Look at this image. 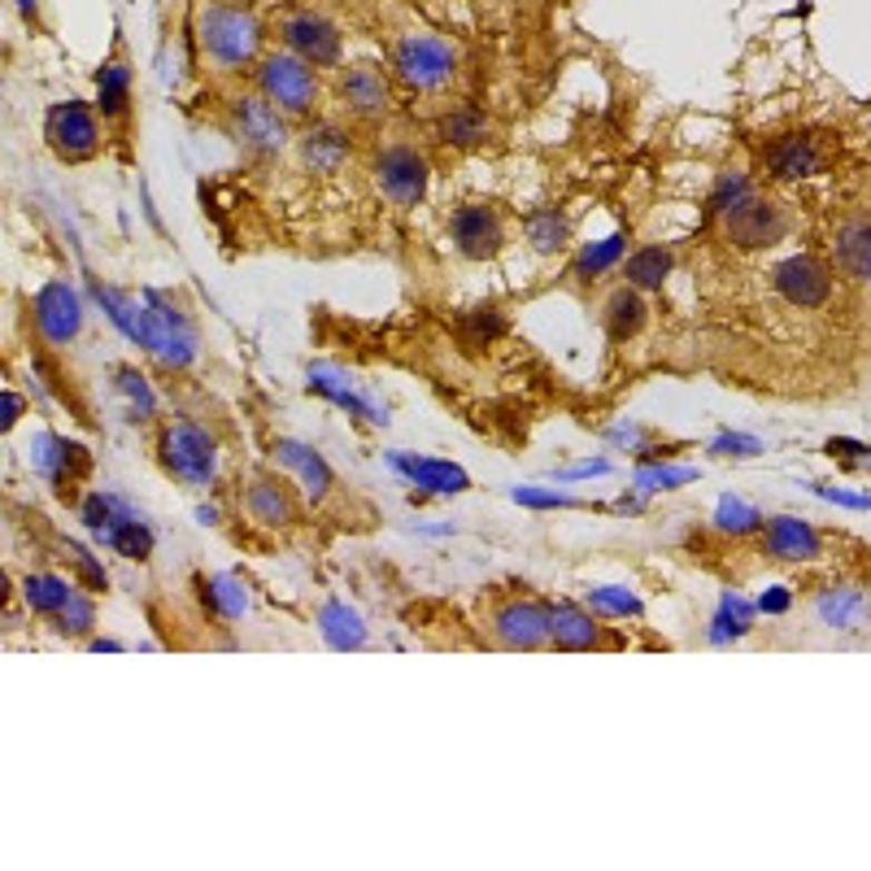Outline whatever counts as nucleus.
I'll return each mask as SVG.
<instances>
[{
	"label": "nucleus",
	"mask_w": 871,
	"mask_h": 871,
	"mask_svg": "<svg viewBox=\"0 0 871 871\" xmlns=\"http://www.w3.org/2000/svg\"><path fill=\"white\" fill-rule=\"evenodd\" d=\"M671 266H675L671 249L645 245V249H636V254L627 257V266H623V279H627L632 288H641V293H654V288H663V284H666Z\"/></svg>",
	"instance_id": "nucleus-32"
},
{
	"label": "nucleus",
	"mask_w": 871,
	"mask_h": 871,
	"mask_svg": "<svg viewBox=\"0 0 871 871\" xmlns=\"http://www.w3.org/2000/svg\"><path fill=\"white\" fill-rule=\"evenodd\" d=\"M436 136H441L445 145H454V149H475V145L488 140V118H484L479 109L462 105V109L445 113V118L436 122Z\"/></svg>",
	"instance_id": "nucleus-33"
},
{
	"label": "nucleus",
	"mask_w": 871,
	"mask_h": 871,
	"mask_svg": "<svg viewBox=\"0 0 871 871\" xmlns=\"http://www.w3.org/2000/svg\"><path fill=\"white\" fill-rule=\"evenodd\" d=\"M44 136H49V149L61 161H88V157H97V149H101L97 113L79 101L52 105L49 122H44Z\"/></svg>",
	"instance_id": "nucleus-8"
},
{
	"label": "nucleus",
	"mask_w": 871,
	"mask_h": 871,
	"mask_svg": "<svg viewBox=\"0 0 871 871\" xmlns=\"http://www.w3.org/2000/svg\"><path fill=\"white\" fill-rule=\"evenodd\" d=\"M771 284L775 293L798 309H820L828 297H832V270L828 261L815 254H798V257H784L775 270H771Z\"/></svg>",
	"instance_id": "nucleus-11"
},
{
	"label": "nucleus",
	"mask_w": 871,
	"mask_h": 871,
	"mask_svg": "<svg viewBox=\"0 0 871 871\" xmlns=\"http://www.w3.org/2000/svg\"><path fill=\"white\" fill-rule=\"evenodd\" d=\"M754 197V188H750V179L745 175H736V170H728V175H719L715 188H711V214H728V209H736L741 201H750Z\"/></svg>",
	"instance_id": "nucleus-44"
},
{
	"label": "nucleus",
	"mask_w": 871,
	"mask_h": 871,
	"mask_svg": "<svg viewBox=\"0 0 871 871\" xmlns=\"http://www.w3.org/2000/svg\"><path fill=\"white\" fill-rule=\"evenodd\" d=\"M449 231H454L458 254L471 257V261L497 257L502 254V245H506V227H502L497 209H488V206H462L458 214L449 218Z\"/></svg>",
	"instance_id": "nucleus-15"
},
{
	"label": "nucleus",
	"mask_w": 871,
	"mask_h": 871,
	"mask_svg": "<svg viewBox=\"0 0 871 871\" xmlns=\"http://www.w3.org/2000/svg\"><path fill=\"white\" fill-rule=\"evenodd\" d=\"M257 83H261V97L270 105H279L284 113H309L318 105V70L301 61L297 52H270L257 70Z\"/></svg>",
	"instance_id": "nucleus-4"
},
{
	"label": "nucleus",
	"mask_w": 871,
	"mask_h": 871,
	"mask_svg": "<svg viewBox=\"0 0 871 871\" xmlns=\"http://www.w3.org/2000/svg\"><path fill=\"white\" fill-rule=\"evenodd\" d=\"M18 414H22L18 393H4V427H13V423H18Z\"/></svg>",
	"instance_id": "nucleus-52"
},
{
	"label": "nucleus",
	"mask_w": 871,
	"mask_h": 871,
	"mask_svg": "<svg viewBox=\"0 0 871 871\" xmlns=\"http://www.w3.org/2000/svg\"><path fill=\"white\" fill-rule=\"evenodd\" d=\"M815 493H820L823 502H837V506H845V511H871V497H859V493H841V488H823V484H811Z\"/></svg>",
	"instance_id": "nucleus-50"
},
{
	"label": "nucleus",
	"mask_w": 871,
	"mask_h": 871,
	"mask_svg": "<svg viewBox=\"0 0 871 871\" xmlns=\"http://www.w3.org/2000/svg\"><path fill=\"white\" fill-rule=\"evenodd\" d=\"M309 393L327 397L331 406L349 410L354 418H366L370 427H388V410H384L379 402H370L358 384H354L345 370H336V366H309Z\"/></svg>",
	"instance_id": "nucleus-16"
},
{
	"label": "nucleus",
	"mask_w": 871,
	"mask_h": 871,
	"mask_svg": "<svg viewBox=\"0 0 871 871\" xmlns=\"http://www.w3.org/2000/svg\"><path fill=\"white\" fill-rule=\"evenodd\" d=\"M197 40L214 66L240 70L261 52V22L245 4H206L197 18Z\"/></svg>",
	"instance_id": "nucleus-1"
},
{
	"label": "nucleus",
	"mask_w": 871,
	"mask_h": 871,
	"mask_svg": "<svg viewBox=\"0 0 871 871\" xmlns=\"http://www.w3.org/2000/svg\"><path fill=\"white\" fill-rule=\"evenodd\" d=\"M245 506L254 514L257 523H266V527H288V523H297V502H293V493L279 484V479H257L254 488H249V497H245Z\"/></svg>",
	"instance_id": "nucleus-27"
},
{
	"label": "nucleus",
	"mask_w": 871,
	"mask_h": 871,
	"mask_svg": "<svg viewBox=\"0 0 871 871\" xmlns=\"http://www.w3.org/2000/svg\"><path fill=\"white\" fill-rule=\"evenodd\" d=\"M554 645L558 650H597L602 645V627H597V618L588 615L584 606H575V602H563V606H554Z\"/></svg>",
	"instance_id": "nucleus-25"
},
{
	"label": "nucleus",
	"mask_w": 871,
	"mask_h": 871,
	"mask_svg": "<svg viewBox=\"0 0 871 871\" xmlns=\"http://www.w3.org/2000/svg\"><path fill=\"white\" fill-rule=\"evenodd\" d=\"M145 336H140V349H149L161 366L170 370H188L197 362V331L188 323V314L166 301L161 293H145Z\"/></svg>",
	"instance_id": "nucleus-3"
},
{
	"label": "nucleus",
	"mask_w": 871,
	"mask_h": 871,
	"mask_svg": "<svg viewBox=\"0 0 871 871\" xmlns=\"http://www.w3.org/2000/svg\"><path fill=\"white\" fill-rule=\"evenodd\" d=\"M593 475H611V462L593 458V462H580V466H566V471H558V479H563V484H575V479H593Z\"/></svg>",
	"instance_id": "nucleus-49"
},
{
	"label": "nucleus",
	"mask_w": 871,
	"mask_h": 871,
	"mask_svg": "<svg viewBox=\"0 0 871 871\" xmlns=\"http://www.w3.org/2000/svg\"><path fill=\"white\" fill-rule=\"evenodd\" d=\"M789 606H793V593H789V588H768V593H763V602H759V611H763V615H784Z\"/></svg>",
	"instance_id": "nucleus-51"
},
{
	"label": "nucleus",
	"mask_w": 871,
	"mask_h": 871,
	"mask_svg": "<svg viewBox=\"0 0 871 871\" xmlns=\"http://www.w3.org/2000/svg\"><path fill=\"white\" fill-rule=\"evenodd\" d=\"M623 249H627V240H623L618 231L615 236H606V240H597V245H588L584 254L575 257V275H580V279H597L602 270H611L618 257H623Z\"/></svg>",
	"instance_id": "nucleus-41"
},
{
	"label": "nucleus",
	"mask_w": 871,
	"mask_h": 871,
	"mask_svg": "<svg viewBox=\"0 0 871 871\" xmlns=\"http://www.w3.org/2000/svg\"><path fill=\"white\" fill-rule=\"evenodd\" d=\"M127 97H131V70L122 61H109L101 66V113L105 118H118L127 109Z\"/></svg>",
	"instance_id": "nucleus-40"
},
{
	"label": "nucleus",
	"mask_w": 871,
	"mask_h": 871,
	"mask_svg": "<svg viewBox=\"0 0 871 871\" xmlns=\"http://www.w3.org/2000/svg\"><path fill=\"white\" fill-rule=\"evenodd\" d=\"M113 384H118V393L131 402V418H136V423L154 418L157 393H154V384L140 375V366H118V370H113Z\"/></svg>",
	"instance_id": "nucleus-35"
},
{
	"label": "nucleus",
	"mask_w": 871,
	"mask_h": 871,
	"mask_svg": "<svg viewBox=\"0 0 871 871\" xmlns=\"http://www.w3.org/2000/svg\"><path fill=\"white\" fill-rule=\"evenodd\" d=\"M763 550L780 563H815L823 554V536L798 514H780L768 523V536H763Z\"/></svg>",
	"instance_id": "nucleus-18"
},
{
	"label": "nucleus",
	"mask_w": 871,
	"mask_h": 871,
	"mask_svg": "<svg viewBox=\"0 0 871 871\" xmlns=\"http://www.w3.org/2000/svg\"><path fill=\"white\" fill-rule=\"evenodd\" d=\"M31 466H36V475H44L52 488L70 502L75 488H79V479H83V471H88V449L75 445V441H66V436L40 432L31 441Z\"/></svg>",
	"instance_id": "nucleus-13"
},
{
	"label": "nucleus",
	"mask_w": 871,
	"mask_h": 871,
	"mask_svg": "<svg viewBox=\"0 0 871 871\" xmlns=\"http://www.w3.org/2000/svg\"><path fill=\"white\" fill-rule=\"evenodd\" d=\"M18 9H22L27 18H31V13H36V0H18Z\"/></svg>",
	"instance_id": "nucleus-55"
},
{
	"label": "nucleus",
	"mask_w": 871,
	"mask_h": 871,
	"mask_svg": "<svg viewBox=\"0 0 871 871\" xmlns=\"http://www.w3.org/2000/svg\"><path fill=\"white\" fill-rule=\"evenodd\" d=\"M157 458L166 466V475L192 484V488H206L218 475V445L201 423L192 418H170L161 432H157Z\"/></svg>",
	"instance_id": "nucleus-2"
},
{
	"label": "nucleus",
	"mask_w": 871,
	"mask_h": 871,
	"mask_svg": "<svg viewBox=\"0 0 871 871\" xmlns=\"http://www.w3.org/2000/svg\"><path fill=\"white\" fill-rule=\"evenodd\" d=\"M750 623H754V606H750L745 597L728 593V597L719 602L715 623H711V641H715V645H723V641H736V636H745V632H750Z\"/></svg>",
	"instance_id": "nucleus-36"
},
{
	"label": "nucleus",
	"mask_w": 871,
	"mask_h": 871,
	"mask_svg": "<svg viewBox=\"0 0 871 871\" xmlns=\"http://www.w3.org/2000/svg\"><path fill=\"white\" fill-rule=\"evenodd\" d=\"M711 454H715V458H759V454H763V441L741 436V432H723V436H715Z\"/></svg>",
	"instance_id": "nucleus-48"
},
{
	"label": "nucleus",
	"mask_w": 871,
	"mask_h": 871,
	"mask_svg": "<svg viewBox=\"0 0 871 871\" xmlns=\"http://www.w3.org/2000/svg\"><path fill=\"white\" fill-rule=\"evenodd\" d=\"M92 650H101V654H105V650H109V654H113V650H122V641H109V636H97V641H92Z\"/></svg>",
	"instance_id": "nucleus-53"
},
{
	"label": "nucleus",
	"mask_w": 871,
	"mask_h": 871,
	"mask_svg": "<svg viewBox=\"0 0 871 871\" xmlns=\"http://www.w3.org/2000/svg\"><path fill=\"white\" fill-rule=\"evenodd\" d=\"M340 101L349 113H358V118H384L388 113V79L375 70V66H354V70H345L340 75Z\"/></svg>",
	"instance_id": "nucleus-19"
},
{
	"label": "nucleus",
	"mask_w": 871,
	"mask_h": 871,
	"mask_svg": "<svg viewBox=\"0 0 871 871\" xmlns=\"http://www.w3.org/2000/svg\"><path fill=\"white\" fill-rule=\"evenodd\" d=\"M454 49L449 44H441L436 36H410V40H402L397 44V57H393V70H397V79L414 88V92H436V88H445L449 79H454Z\"/></svg>",
	"instance_id": "nucleus-5"
},
{
	"label": "nucleus",
	"mask_w": 871,
	"mask_h": 871,
	"mask_svg": "<svg viewBox=\"0 0 871 871\" xmlns=\"http://www.w3.org/2000/svg\"><path fill=\"white\" fill-rule=\"evenodd\" d=\"M231 127H236V140L261 157L284 154V145H288L284 109L270 105L266 97H236L231 101Z\"/></svg>",
	"instance_id": "nucleus-9"
},
{
	"label": "nucleus",
	"mask_w": 871,
	"mask_h": 871,
	"mask_svg": "<svg viewBox=\"0 0 871 871\" xmlns=\"http://www.w3.org/2000/svg\"><path fill=\"white\" fill-rule=\"evenodd\" d=\"M715 527L719 532H732V536H750V532L763 527V514L754 511L750 502H741V497H723L715 506Z\"/></svg>",
	"instance_id": "nucleus-43"
},
{
	"label": "nucleus",
	"mask_w": 871,
	"mask_h": 871,
	"mask_svg": "<svg viewBox=\"0 0 871 871\" xmlns=\"http://www.w3.org/2000/svg\"><path fill=\"white\" fill-rule=\"evenodd\" d=\"M584 597H588V606H593V611L615 615V618H636L641 611H645V606H641V597H636L632 588H623V584H597V588H588Z\"/></svg>",
	"instance_id": "nucleus-38"
},
{
	"label": "nucleus",
	"mask_w": 871,
	"mask_h": 871,
	"mask_svg": "<svg viewBox=\"0 0 871 871\" xmlns=\"http://www.w3.org/2000/svg\"><path fill=\"white\" fill-rule=\"evenodd\" d=\"M388 466L402 471L414 488H423V493L454 497V493H466V488H471V475H466L462 466H454V462L418 458V454H406V449H393V454H388Z\"/></svg>",
	"instance_id": "nucleus-17"
},
{
	"label": "nucleus",
	"mask_w": 871,
	"mask_h": 871,
	"mask_svg": "<svg viewBox=\"0 0 871 871\" xmlns=\"http://www.w3.org/2000/svg\"><path fill=\"white\" fill-rule=\"evenodd\" d=\"M318 632L331 650H362L366 645V623L358 611H349L345 602H327L318 611Z\"/></svg>",
	"instance_id": "nucleus-29"
},
{
	"label": "nucleus",
	"mask_w": 871,
	"mask_h": 871,
	"mask_svg": "<svg viewBox=\"0 0 871 871\" xmlns=\"http://www.w3.org/2000/svg\"><path fill=\"white\" fill-rule=\"evenodd\" d=\"M837 266L850 275V279H868L871 284V218H854L837 231Z\"/></svg>",
	"instance_id": "nucleus-24"
},
{
	"label": "nucleus",
	"mask_w": 871,
	"mask_h": 871,
	"mask_svg": "<svg viewBox=\"0 0 871 871\" xmlns=\"http://www.w3.org/2000/svg\"><path fill=\"white\" fill-rule=\"evenodd\" d=\"M375 184L388 201L397 206H418L427 197V184H432V166L427 157L410 149V145H393L375 157Z\"/></svg>",
	"instance_id": "nucleus-6"
},
{
	"label": "nucleus",
	"mask_w": 871,
	"mask_h": 871,
	"mask_svg": "<svg viewBox=\"0 0 871 871\" xmlns=\"http://www.w3.org/2000/svg\"><path fill=\"white\" fill-rule=\"evenodd\" d=\"M815 615L820 623L828 627H837V632H859L871 615V602L863 588H850V584H837V588H828L820 593V602H815Z\"/></svg>",
	"instance_id": "nucleus-22"
},
{
	"label": "nucleus",
	"mask_w": 871,
	"mask_h": 871,
	"mask_svg": "<svg viewBox=\"0 0 871 871\" xmlns=\"http://www.w3.org/2000/svg\"><path fill=\"white\" fill-rule=\"evenodd\" d=\"M506 331V314L502 306H475L466 314V336H471V345H488V340H497Z\"/></svg>",
	"instance_id": "nucleus-45"
},
{
	"label": "nucleus",
	"mask_w": 871,
	"mask_h": 871,
	"mask_svg": "<svg viewBox=\"0 0 871 871\" xmlns=\"http://www.w3.org/2000/svg\"><path fill=\"white\" fill-rule=\"evenodd\" d=\"M66 554H70L75 571L88 580V588H92V593H105V588H109V575H105V566L97 563V554H92V550H83L79 541H66Z\"/></svg>",
	"instance_id": "nucleus-47"
},
{
	"label": "nucleus",
	"mask_w": 871,
	"mask_h": 871,
	"mask_svg": "<svg viewBox=\"0 0 871 871\" xmlns=\"http://www.w3.org/2000/svg\"><path fill=\"white\" fill-rule=\"evenodd\" d=\"M275 458L284 462L288 471H297L301 479H306V493L314 497V502H323L327 493H331V466H327V458L314 449V445H306V441H293V436H284V441H275Z\"/></svg>",
	"instance_id": "nucleus-21"
},
{
	"label": "nucleus",
	"mask_w": 871,
	"mask_h": 871,
	"mask_svg": "<svg viewBox=\"0 0 871 871\" xmlns=\"http://www.w3.org/2000/svg\"><path fill=\"white\" fill-rule=\"evenodd\" d=\"M22 597H27V606H31L36 615L57 618L66 611V602L75 597V584H66L61 575L40 571V575H27V580H22Z\"/></svg>",
	"instance_id": "nucleus-31"
},
{
	"label": "nucleus",
	"mask_w": 871,
	"mask_h": 871,
	"mask_svg": "<svg viewBox=\"0 0 871 871\" xmlns=\"http://www.w3.org/2000/svg\"><path fill=\"white\" fill-rule=\"evenodd\" d=\"M240 4H249V0H240Z\"/></svg>",
	"instance_id": "nucleus-56"
},
{
	"label": "nucleus",
	"mask_w": 871,
	"mask_h": 871,
	"mask_svg": "<svg viewBox=\"0 0 871 871\" xmlns=\"http://www.w3.org/2000/svg\"><path fill=\"white\" fill-rule=\"evenodd\" d=\"M36 327H40V336L49 340V345H70L79 331H83V318H88V309H83V297L66 284V279H49L40 293H36Z\"/></svg>",
	"instance_id": "nucleus-12"
},
{
	"label": "nucleus",
	"mask_w": 871,
	"mask_h": 871,
	"mask_svg": "<svg viewBox=\"0 0 871 871\" xmlns=\"http://www.w3.org/2000/svg\"><path fill=\"white\" fill-rule=\"evenodd\" d=\"M645 301H641V288H615L611 293V301H606V336L615 340V345H627L632 336H641V327H645Z\"/></svg>",
	"instance_id": "nucleus-26"
},
{
	"label": "nucleus",
	"mask_w": 871,
	"mask_h": 871,
	"mask_svg": "<svg viewBox=\"0 0 871 871\" xmlns=\"http://www.w3.org/2000/svg\"><path fill=\"white\" fill-rule=\"evenodd\" d=\"M52 627L61 632V636H88L92 627H97V602L83 593V588H75V597L66 602V611L52 618Z\"/></svg>",
	"instance_id": "nucleus-42"
},
{
	"label": "nucleus",
	"mask_w": 871,
	"mask_h": 871,
	"mask_svg": "<svg viewBox=\"0 0 871 871\" xmlns=\"http://www.w3.org/2000/svg\"><path fill=\"white\" fill-rule=\"evenodd\" d=\"M768 170L771 179H780V184H802V179H811V175L823 170L820 145L806 140V136H784V140H775L768 149Z\"/></svg>",
	"instance_id": "nucleus-20"
},
{
	"label": "nucleus",
	"mask_w": 871,
	"mask_h": 871,
	"mask_svg": "<svg viewBox=\"0 0 871 871\" xmlns=\"http://www.w3.org/2000/svg\"><path fill=\"white\" fill-rule=\"evenodd\" d=\"M88 288H92V297H97L101 309L109 314V323H113L131 345H140V336H145V301H140V297H127V293H118V288H101L97 279H92Z\"/></svg>",
	"instance_id": "nucleus-30"
},
{
	"label": "nucleus",
	"mask_w": 871,
	"mask_h": 871,
	"mask_svg": "<svg viewBox=\"0 0 871 871\" xmlns=\"http://www.w3.org/2000/svg\"><path fill=\"white\" fill-rule=\"evenodd\" d=\"M697 479V471L693 466H671V462H645L641 471H636V493H671V488H684V484H693Z\"/></svg>",
	"instance_id": "nucleus-37"
},
{
	"label": "nucleus",
	"mask_w": 871,
	"mask_h": 871,
	"mask_svg": "<svg viewBox=\"0 0 871 871\" xmlns=\"http://www.w3.org/2000/svg\"><path fill=\"white\" fill-rule=\"evenodd\" d=\"M101 545L105 550H113V554H122V558H131V563H145V558L154 554V527L145 523V514L140 511H127L109 532H105Z\"/></svg>",
	"instance_id": "nucleus-28"
},
{
	"label": "nucleus",
	"mask_w": 871,
	"mask_h": 871,
	"mask_svg": "<svg viewBox=\"0 0 871 871\" xmlns=\"http://www.w3.org/2000/svg\"><path fill=\"white\" fill-rule=\"evenodd\" d=\"M345 157H349V136H345L340 127L323 122V127L306 131V140H301V161H306L309 170L336 175V170L345 166Z\"/></svg>",
	"instance_id": "nucleus-23"
},
{
	"label": "nucleus",
	"mask_w": 871,
	"mask_h": 871,
	"mask_svg": "<svg viewBox=\"0 0 871 871\" xmlns=\"http://www.w3.org/2000/svg\"><path fill=\"white\" fill-rule=\"evenodd\" d=\"M514 502L527 506V511H571V506H580L571 493H558V488H514Z\"/></svg>",
	"instance_id": "nucleus-46"
},
{
	"label": "nucleus",
	"mask_w": 871,
	"mask_h": 871,
	"mask_svg": "<svg viewBox=\"0 0 871 871\" xmlns=\"http://www.w3.org/2000/svg\"><path fill=\"white\" fill-rule=\"evenodd\" d=\"M197 518H201V523H218V511H214V506H201Z\"/></svg>",
	"instance_id": "nucleus-54"
},
{
	"label": "nucleus",
	"mask_w": 871,
	"mask_h": 871,
	"mask_svg": "<svg viewBox=\"0 0 871 871\" xmlns=\"http://www.w3.org/2000/svg\"><path fill=\"white\" fill-rule=\"evenodd\" d=\"M527 240H532V249L536 254H554V249H563L566 245V218L558 209H536L532 218H527Z\"/></svg>",
	"instance_id": "nucleus-39"
},
{
	"label": "nucleus",
	"mask_w": 871,
	"mask_h": 871,
	"mask_svg": "<svg viewBox=\"0 0 871 871\" xmlns=\"http://www.w3.org/2000/svg\"><path fill=\"white\" fill-rule=\"evenodd\" d=\"M784 231H789L784 209L771 206V201H759V197H750V201H741L736 209L723 214V236H728L736 249H745V254H759V249L780 245Z\"/></svg>",
	"instance_id": "nucleus-10"
},
{
	"label": "nucleus",
	"mask_w": 871,
	"mask_h": 871,
	"mask_svg": "<svg viewBox=\"0 0 871 871\" xmlns=\"http://www.w3.org/2000/svg\"><path fill=\"white\" fill-rule=\"evenodd\" d=\"M284 44L297 52L309 66H336L340 61V31L331 18L314 13V9H297L284 18Z\"/></svg>",
	"instance_id": "nucleus-14"
},
{
	"label": "nucleus",
	"mask_w": 871,
	"mask_h": 871,
	"mask_svg": "<svg viewBox=\"0 0 871 871\" xmlns=\"http://www.w3.org/2000/svg\"><path fill=\"white\" fill-rule=\"evenodd\" d=\"M206 602L218 611L222 618H240L249 615V606H254V597H249V588L236 580V575H209L206 580Z\"/></svg>",
	"instance_id": "nucleus-34"
},
{
	"label": "nucleus",
	"mask_w": 871,
	"mask_h": 871,
	"mask_svg": "<svg viewBox=\"0 0 871 871\" xmlns=\"http://www.w3.org/2000/svg\"><path fill=\"white\" fill-rule=\"evenodd\" d=\"M493 636L506 650H541V645H554V606L532 602V597H514V602L493 611Z\"/></svg>",
	"instance_id": "nucleus-7"
}]
</instances>
